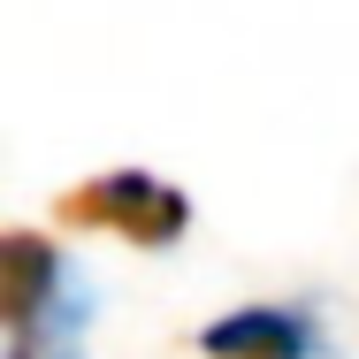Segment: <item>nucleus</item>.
I'll return each instance as SVG.
<instances>
[{
  "mask_svg": "<svg viewBox=\"0 0 359 359\" xmlns=\"http://www.w3.org/2000/svg\"><path fill=\"white\" fill-rule=\"evenodd\" d=\"M54 222L62 229H107L138 252H168L191 229V199L153 168H100V176H84L54 199Z\"/></svg>",
  "mask_w": 359,
  "mask_h": 359,
  "instance_id": "nucleus-1",
  "label": "nucleus"
},
{
  "mask_svg": "<svg viewBox=\"0 0 359 359\" xmlns=\"http://www.w3.org/2000/svg\"><path fill=\"white\" fill-rule=\"evenodd\" d=\"M62 283H69V260L54 252V237H39V229H0V329H8V337L31 329V321L54 306Z\"/></svg>",
  "mask_w": 359,
  "mask_h": 359,
  "instance_id": "nucleus-2",
  "label": "nucleus"
},
{
  "mask_svg": "<svg viewBox=\"0 0 359 359\" xmlns=\"http://www.w3.org/2000/svg\"><path fill=\"white\" fill-rule=\"evenodd\" d=\"M313 321L290 313V306H237L199 329V352L207 359H313Z\"/></svg>",
  "mask_w": 359,
  "mask_h": 359,
  "instance_id": "nucleus-3",
  "label": "nucleus"
},
{
  "mask_svg": "<svg viewBox=\"0 0 359 359\" xmlns=\"http://www.w3.org/2000/svg\"><path fill=\"white\" fill-rule=\"evenodd\" d=\"M84 321H92V283L69 268V283L54 290V306L8 337V359H84Z\"/></svg>",
  "mask_w": 359,
  "mask_h": 359,
  "instance_id": "nucleus-4",
  "label": "nucleus"
}]
</instances>
